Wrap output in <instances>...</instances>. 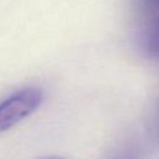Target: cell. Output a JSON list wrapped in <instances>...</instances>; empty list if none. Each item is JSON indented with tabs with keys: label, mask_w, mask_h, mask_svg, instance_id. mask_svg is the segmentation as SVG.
<instances>
[{
	"label": "cell",
	"mask_w": 159,
	"mask_h": 159,
	"mask_svg": "<svg viewBox=\"0 0 159 159\" xmlns=\"http://www.w3.org/2000/svg\"><path fill=\"white\" fill-rule=\"evenodd\" d=\"M140 43L148 55L159 57V14L150 16L149 22L142 31Z\"/></svg>",
	"instance_id": "cell-2"
},
{
	"label": "cell",
	"mask_w": 159,
	"mask_h": 159,
	"mask_svg": "<svg viewBox=\"0 0 159 159\" xmlns=\"http://www.w3.org/2000/svg\"><path fill=\"white\" fill-rule=\"evenodd\" d=\"M117 159H133V157H130V155H124V157H120V158H117Z\"/></svg>",
	"instance_id": "cell-5"
},
{
	"label": "cell",
	"mask_w": 159,
	"mask_h": 159,
	"mask_svg": "<svg viewBox=\"0 0 159 159\" xmlns=\"http://www.w3.org/2000/svg\"><path fill=\"white\" fill-rule=\"evenodd\" d=\"M43 101V91L36 86L19 88L0 101V133L10 129L30 114Z\"/></svg>",
	"instance_id": "cell-1"
},
{
	"label": "cell",
	"mask_w": 159,
	"mask_h": 159,
	"mask_svg": "<svg viewBox=\"0 0 159 159\" xmlns=\"http://www.w3.org/2000/svg\"><path fill=\"white\" fill-rule=\"evenodd\" d=\"M39 159H63L60 157H43V158H39Z\"/></svg>",
	"instance_id": "cell-4"
},
{
	"label": "cell",
	"mask_w": 159,
	"mask_h": 159,
	"mask_svg": "<svg viewBox=\"0 0 159 159\" xmlns=\"http://www.w3.org/2000/svg\"><path fill=\"white\" fill-rule=\"evenodd\" d=\"M158 128H159V113H158Z\"/></svg>",
	"instance_id": "cell-6"
},
{
	"label": "cell",
	"mask_w": 159,
	"mask_h": 159,
	"mask_svg": "<svg viewBox=\"0 0 159 159\" xmlns=\"http://www.w3.org/2000/svg\"><path fill=\"white\" fill-rule=\"evenodd\" d=\"M134 1L142 11L149 14L150 16L159 14V0H134Z\"/></svg>",
	"instance_id": "cell-3"
}]
</instances>
